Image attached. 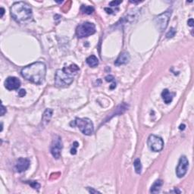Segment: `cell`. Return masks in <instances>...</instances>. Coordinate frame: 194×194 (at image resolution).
<instances>
[{
    "label": "cell",
    "mask_w": 194,
    "mask_h": 194,
    "mask_svg": "<svg viewBox=\"0 0 194 194\" xmlns=\"http://www.w3.org/2000/svg\"><path fill=\"white\" fill-rule=\"evenodd\" d=\"M21 73L26 80L35 84H41L45 80L46 67L43 62H36L24 67Z\"/></svg>",
    "instance_id": "1"
},
{
    "label": "cell",
    "mask_w": 194,
    "mask_h": 194,
    "mask_svg": "<svg viewBox=\"0 0 194 194\" xmlns=\"http://www.w3.org/2000/svg\"><path fill=\"white\" fill-rule=\"evenodd\" d=\"M80 68L75 64L64 67L62 69H59L56 71L55 76V83L58 87H66L74 80V76L77 74Z\"/></svg>",
    "instance_id": "2"
},
{
    "label": "cell",
    "mask_w": 194,
    "mask_h": 194,
    "mask_svg": "<svg viewBox=\"0 0 194 194\" xmlns=\"http://www.w3.org/2000/svg\"><path fill=\"white\" fill-rule=\"evenodd\" d=\"M11 15L17 22L21 23L32 18L33 12L29 5L24 2H18L14 3L11 7Z\"/></svg>",
    "instance_id": "3"
},
{
    "label": "cell",
    "mask_w": 194,
    "mask_h": 194,
    "mask_svg": "<svg viewBox=\"0 0 194 194\" xmlns=\"http://www.w3.org/2000/svg\"><path fill=\"white\" fill-rule=\"evenodd\" d=\"M71 125L73 127L77 126L83 134L87 135V136L92 134L94 131L93 124L89 118H77L73 122L71 123Z\"/></svg>",
    "instance_id": "4"
},
{
    "label": "cell",
    "mask_w": 194,
    "mask_h": 194,
    "mask_svg": "<svg viewBox=\"0 0 194 194\" xmlns=\"http://www.w3.org/2000/svg\"><path fill=\"white\" fill-rule=\"evenodd\" d=\"M95 33V26L92 23L84 22L80 24L76 29V34L77 37H88Z\"/></svg>",
    "instance_id": "5"
},
{
    "label": "cell",
    "mask_w": 194,
    "mask_h": 194,
    "mask_svg": "<svg viewBox=\"0 0 194 194\" xmlns=\"http://www.w3.org/2000/svg\"><path fill=\"white\" fill-rule=\"evenodd\" d=\"M171 12L169 11L164 12L161 15H158L154 19L155 24H156V27L160 30L161 32L164 31L168 27V21H169L170 17H171Z\"/></svg>",
    "instance_id": "6"
},
{
    "label": "cell",
    "mask_w": 194,
    "mask_h": 194,
    "mask_svg": "<svg viewBox=\"0 0 194 194\" xmlns=\"http://www.w3.org/2000/svg\"><path fill=\"white\" fill-rule=\"evenodd\" d=\"M147 144L152 152H160L164 147V141L160 136L156 135H150L148 138Z\"/></svg>",
    "instance_id": "7"
},
{
    "label": "cell",
    "mask_w": 194,
    "mask_h": 194,
    "mask_svg": "<svg viewBox=\"0 0 194 194\" xmlns=\"http://www.w3.org/2000/svg\"><path fill=\"white\" fill-rule=\"evenodd\" d=\"M63 144H62V138L58 135H55L52 139L51 145V153L53 157L56 159H59L61 156Z\"/></svg>",
    "instance_id": "8"
},
{
    "label": "cell",
    "mask_w": 194,
    "mask_h": 194,
    "mask_svg": "<svg viewBox=\"0 0 194 194\" xmlns=\"http://www.w3.org/2000/svg\"><path fill=\"white\" fill-rule=\"evenodd\" d=\"M188 167H189L188 159H186V156H181L180 158V160H179L177 169H176V174H177V177H180V178L183 177L187 172Z\"/></svg>",
    "instance_id": "9"
},
{
    "label": "cell",
    "mask_w": 194,
    "mask_h": 194,
    "mask_svg": "<svg viewBox=\"0 0 194 194\" xmlns=\"http://www.w3.org/2000/svg\"><path fill=\"white\" fill-rule=\"evenodd\" d=\"M5 86L8 90L18 89L21 86V81L15 77H9L5 81Z\"/></svg>",
    "instance_id": "10"
},
{
    "label": "cell",
    "mask_w": 194,
    "mask_h": 194,
    "mask_svg": "<svg viewBox=\"0 0 194 194\" xmlns=\"http://www.w3.org/2000/svg\"><path fill=\"white\" fill-rule=\"evenodd\" d=\"M29 166H30L29 159L20 158L17 160L16 163H15V170L19 173L24 172L29 168Z\"/></svg>",
    "instance_id": "11"
},
{
    "label": "cell",
    "mask_w": 194,
    "mask_h": 194,
    "mask_svg": "<svg viewBox=\"0 0 194 194\" xmlns=\"http://www.w3.org/2000/svg\"><path fill=\"white\" fill-rule=\"evenodd\" d=\"M130 54H129L127 52H123L120 54V55L118 56V59H116V61L115 62V65L116 66H120V65H125L127 62L130 61Z\"/></svg>",
    "instance_id": "12"
},
{
    "label": "cell",
    "mask_w": 194,
    "mask_h": 194,
    "mask_svg": "<svg viewBox=\"0 0 194 194\" xmlns=\"http://www.w3.org/2000/svg\"><path fill=\"white\" fill-rule=\"evenodd\" d=\"M173 96H174V94L171 93L168 89H165L162 91V97L166 104H169V103L171 102L173 99Z\"/></svg>",
    "instance_id": "13"
},
{
    "label": "cell",
    "mask_w": 194,
    "mask_h": 194,
    "mask_svg": "<svg viewBox=\"0 0 194 194\" xmlns=\"http://www.w3.org/2000/svg\"><path fill=\"white\" fill-rule=\"evenodd\" d=\"M52 115V110L51 109H47L42 115V123L44 124H46L47 123L49 122Z\"/></svg>",
    "instance_id": "14"
},
{
    "label": "cell",
    "mask_w": 194,
    "mask_h": 194,
    "mask_svg": "<svg viewBox=\"0 0 194 194\" xmlns=\"http://www.w3.org/2000/svg\"><path fill=\"white\" fill-rule=\"evenodd\" d=\"M162 186V180H157L155 181V183H153L152 186H151V189H150V192H152V193H157L160 191L161 186Z\"/></svg>",
    "instance_id": "15"
},
{
    "label": "cell",
    "mask_w": 194,
    "mask_h": 194,
    "mask_svg": "<svg viewBox=\"0 0 194 194\" xmlns=\"http://www.w3.org/2000/svg\"><path fill=\"white\" fill-rule=\"evenodd\" d=\"M86 63L89 66L95 68L99 65V59L95 55H90L86 59Z\"/></svg>",
    "instance_id": "16"
},
{
    "label": "cell",
    "mask_w": 194,
    "mask_h": 194,
    "mask_svg": "<svg viewBox=\"0 0 194 194\" xmlns=\"http://www.w3.org/2000/svg\"><path fill=\"white\" fill-rule=\"evenodd\" d=\"M133 165H134V168L136 174H140L141 171H142V165H141L140 159H135L134 162H133Z\"/></svg>",
    "instance_id": "17"
},
{
    "label": "cell",
    "mask_w": 194,
    "mask_h": 194,
    "mask_svg": "<svg viewBox=\"0 0 194 194\" xmlns=\"http://www.w3.org/2000/svg\"><path fill=\"white\" fill-rule=\"evenodd\" d=\"M80 9H81V12L86 15H90L94 12L93 7L89 5H82Z\"/></svg>",
    "instance_id": "18"
},
{
    "label": "cell",
    "mask_w": 194,
    "mask_h": 194,
    "mask_svg": "<svg viewBox=\"0 0 194 194\" xmlns=\"http://www.w3.org/2000/svg\"><path fill=\"white\" fill-rule=\"evenodd\" d=\"M26 183H29L30 186H31L33 189H39V187H40V185H39V183H37L36 181H27Z\"/></svg>",
    "instance_id": "19"
},
{
    "label": "cell",
    "mask_w": 194,
    "mask_h": 194,
    "mask_svg": "<svg viewBox=\"0 0 194 194\" xmlns=\"http://www.w3.org/2000/svg\"><path fill=\"white\" fill-rule=\"evenodd\" d=\"M175 33H176V30H174V28H171V30H170L167 33L166 37L168 38V39H169V38L174 37V35H175Z\"/></svg>",
    "instance_id": "20"
},
{
    "label": "cell",
    "mask_w": 194,
    "mask_h": 194,
    "mask_svg": "<svg viewBox=\"0 0 194 194\" xmlns=\"http://www.w3.org/2000/svg\"><path fill=\"white\" fill-rule=\"evenodd\" d=\"M78 147V142H74L73 144V147L71 149V153L72 155H75L77 153V148Z\"/></svg>",
    "instance_id": "21"
},
{
    "label": "cell",
    "mask_w": 194,
    "mask_h": 194,
    "mask_svg": "<svg viewBox=\"0 0 194 194\" xmlns=\"http://www.w3.org/2000/svg\"><path fill=\"white\" fill-rule=\"evenodd\" d=\"M105 80L108 82H112L113 83L116 84V82H115V77H113L112 75H108L105 77Z\"/></svg>",
    "instance_id": "22"
},
{
    "label": "cell",
    "mask_w": 194,
    "mask_h": 194,
    "mask_svg": "<svg viewBox=\"0 0 194 194\" xmlns=\"http://www.w3.org/2000/svg\"><path fill=\"white\" fill-rule=\"evenodd\" d=\"M122 2V1H112L109 3V5L111 7H115V6H118V5H120Z\"/></svg>",
    "instance_id": "23"
},
{
    "label": "cell",
    "mask_w": 194,
    "mask_h": 194,
    "mask_svg": "<svg viewBox=\"0 0 194 194\" xmlns=\"http://www.w3.org/2000/svg\"><path fill=\"white\" fill-rule=\"evenodd\" d=\"M5 112H6V109L5 108V106L3 105L2 104V105H1V115L2 116H3Z\"/></svg>",
    "instance_id": "24"
},
{
    "label": "cell",
    "mask_w": 194,
    "mask_h": 194,
    "mask_svg": "<svg viewBox=\"0 0 194 194\" xmlns=\"http://www.w3.org/2000/svg\"><path fill=\"white\" fill-rule=\"evenodd\" d=\"M18 95H19V96H21V97L24 96V95H26L25 89H21V90L19 91V93H18Z\"/></svg>",
    "instance_id": "25"
},
{
    "label": "cell",
    "mask_w": 194,
    "mask_h": 194,
    "mask_svg": "<svg viewBox=\"0 0 194 194\" xmlns=\"http://www.w3.org/2000/svg\"><path fill=\"white\" fill-rule=\"evenodd\" d=\"M87 189H88V190H89V192H92V193H97V192H99V191L95 190V189H94L93 188H91V189H90V187H88Z\"/></svg>",
    "instance_id": "26"
},
{
    "label": "cell",
    "mask_w": 194,
    "mask_h": 194,
    "mask_svg": "<svg viewBox=\"0 0 194 194\" xmlns=\"http://www.w3.org/2000/svg\"><path fill=\"white\" fill-rule=\"evenodd\" d=\"M188 24H189V26H190V27L193 26V19H192V18H190V19L188 21Z\"/></svg>",
    "instance_id": "27"
},
{
    "label": "cell",
    "mask_w": 194,
    "mask_h": 194,
    "mask_svg": "<svg viewBox=\"0 0 194 194\" xmlns=\"http://www.w3.org/2000/svg\"><path fill=\"white\" fill-rule=\"evenodd\" d=\"M4 13H5V9L3 8L2 7L1 8V18H2V16H3V15H4Z\"/></svg>",
    "instance_id": "28"
},
{
    "label": "cell",
    "mask_w": 194,
    "mask_h": 194,
    "mask_svg": "<svg viewBox=\"0 0 194 194\" xmlns=\"http://www.w3.org/2000/svg\"><path fill=\"white\" fill-rule=\"evenodd\" d=\"M184 128H185L184 124H181V125L180 126V130H184Z\"/></svg>",
    "instance_id": "29"
}]
</instances>
